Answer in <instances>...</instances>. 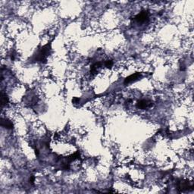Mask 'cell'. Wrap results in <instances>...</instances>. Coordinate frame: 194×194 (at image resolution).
<instances>
[{"instance_id": "2", "label": "cell", "mask_w": 194, "mask_h": 194, "mask_svg": "<svg viewBox=\"0 0 194 194\" xmlns=\"http://www.w3.org/2000/svg\"><path fill=\"white\" fill-rule=\"evenodd\" d=\"M149 13L148 11H142L137 15H136L134 20L137 24H144L149 21Z\"/></svg>"}, {"instance_id": "9", "label": "cell", "mask_w": 194, "mask_h": 194, "mask_svg": "<svg viewBox=\"0 0 194 194\" xmlns=\"http://www.w3.org/2000/svg\"><path fill=\"white\" fill-rule=\"evenodd\" d=\"M79 101H80V99L79 98H77V97H74V98H73V100H72L73 103H74V104H76V103H78Z\"/></svg>"}, {"instance_id": "10", "label": "cell", "mask_w": 194, "mask_h": 194, "mask_svg": "<svg viewBox=\"0 0 194 194\" xmlns=\"http://www.w3.org/2000/svg\"><path fill=\"white\" fill-rule=\"evenodd\" d=\"M34 176H31V178H30V182L31 183V184H34Z\"/></svg>"}, {"instance_id": "5", "label": "cell", "mask_w": 194, "mask_h": 194, "mask_svg": "<svg viewBox=\"0 0 194 194\" xmlns=\"http://www.w3.org/2000/svg\"><path fill=\"white\" fill-rule=\"evenodd\" d=\"M141 77H142V74H140V73H135V74H131V75H130L129 77H127V78L124 80V83L125 85H127V84H129V83H133V82H134V81L140 79Z\"/></svg>"}, {"instance_id": "4", "label": "cell", "mask_w": 194, "mask_h": 194, "mask_svg": "<svg viewBox=\"0 0 194 194\" xmlns=\"http://www.w3.org/2000/svg\"><path fill=\"white\" fill-rule=\"evenodd\" d=\"M190 188H193V186L190 184V182L187 180L181 181L177 184V189L180 192H184L185 190H187Z\"/></svg>"}, {"instance_id": "7", "label": "cell", "mask_w": 194, "mask_h": 194, "mask_svg": "<svg viewBox=\"0 0 194 194\" xmlns=\"http://www.w3.org/2000/svg\"><path fill=\"white\" fill-rule=\"evenodd\" d=\"M1 103H2V108L6 106L7 104L9 103V97L4 91H2L1 93Z\"/></svg>"}, {"instance_id": "8", "label": "cell", "mask_w": 194, "mask_h": 194, "mask_svg": "<svg viewBox=\"0 0 194 194\" xmlns=\"http://www.w3.org/2000/svg\"><path fill=\"white\" fill-rule=\"evenodd\" d=\"M104 65H105L106 68H111V67H112V65H113V61L108 59V60L105 61V62H104Z\"/></svg>"}, {"instance_id": "6", "label": "cell", "mask_w": 194, "mask_h": 194, "mask_svg": "<svg viewBox=\"0 0 194 194\" xmlns=\"http://www.w3.org/2000/svg\"><path fill=\"white\" fill-rule=\"evenodd\" d=\"M1 126L7 129H12L13 128V124L11 121L5 118H1Z\"/></svg>"}, {"instance_id": "1", "label": "cell", "mask_w": 194, "mask_h": 194, "mask_svg": "<svg viewBox=\"0 0 194 194\" xmlns=\"http://www.w3.org/2000/svg\"><path fill=\"white\" fill-rule=\"evenodd\" d=\"M51 53V44L48 43L42 47H41L37 52V54L34 55L33 57V60L35 61H40V62H46V59L49 56Z\"/></svg>"}, {"instance_id": "3", "label": "cell", "mask_w": 194, "mask_h": 194, "mask_svg": "<svg viewBox=\"0 0 194 194\" xmlns=\"http://www.w3.org/2000/svg\"><path fill=\"white\" fill-rule=\"evenodd\" d=\"M152 105H153V102L148 100H141L137 103V108L139 109H146L151 108Z\"/></svg>"}]
</instances>
